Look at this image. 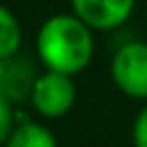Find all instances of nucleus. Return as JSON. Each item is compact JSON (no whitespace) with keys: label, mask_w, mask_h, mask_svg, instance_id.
<instances>
[{"label":"nucleus","mask_w":147,"mask_h":147,"mask_svg":"<svg viewBox=\"0 0 147 147\" xmlns=\"http://www.w3.org/2000/svg\"><path fill=\"white\" fill-rule=\"evenodd\" d=\"M21 48V23L9 7H0V60L18 55Z\"/></svg>","instance_id":"obj_7"},{"label":"nucleus","mask_w":147,"mask_h":147,"mask_svg":"<svg viewBox=\"0 0 147 147\" xmlns=\"http://www.w3.org/2000/svg\"><path fill=\"white\" fill-rule=\"evenodd\" d=\"M131 140H133V147H147V103L138 110V115L133 119Z\"/></svg>","instance_id":"obj_9"},{"label":"nucleus","mask_w":147,"mask_h":147,"mask_svg":"<svg viewBox=\"0 0 147 147\" xmlns=\"http://www.w3.org/2000/svg\"><path fill=\"white\" fill-rule=\"evenodd\" d=\"M71 11L80 16L92 30H115L124 25L136 7V0H69Z\"/></svg>","instance_id":"obj_4"},{"label":"nucleus","mask_w":147,"mask_h":147,"mask_svg":"<svg viewBox=\"0 0 147 147\" xmlns=\"http://www.w3.org/2000/svg\"><path fill=\"white\" fill-rule=\"evenodd\" d=\"M94 30L74 11L48 16L37 32L39 62L60 74L76 76L94 57Z\"/></svg>","instance_id":"obj_1"},{"label":"nucleus","mask_w":147,"mask_h":147,"mask_svg":"<svg viewBox=\"0 0 147 147\" xmlns=\"http://www.w3.org/2000/svg\"><path fill=\"white\" fill-rule=\"evenodd\" d=\"M18 122H14V101L0 94V140L5 142Z\"/></svg>","instance_id":"obj_8"},{"label":"nucleus","mask_w":147,"mask_h":147,"mask_svg":"<svg viewBox=\"0 0 147 147\" xmlns=\"http://www.w3.org/2000/svg\"><path fill=\"white\" fill-rule=\"evenodd\" d=\"M2 147H57L53 131L39 122H18L11 136L2 142Z\"/></svg>","instance_id":"obj_6"},{"label":"nucleus","mask_w":147,"mask_h":147,"mask_svg":"<svg viewBox=\"0 0 147 147\" xmlns=\"http://www.w3.org/2000/svg\"><path fill=\"white\" fill-rule=\"evenodd\" d=\"M30 103L41 117H48V119H57V117L67 115L76 103L74 76L46 69L44 74L37 76V80L32 85Z\"/></svg>","instance_id":"obj_3"},{"label":"nucleus","mask_w":147,"mask_h":147,"mask_svg":"<svg viewBox=\"0 0 147 147\" xmlns=\"http://www.w3.org/2000/svg\"><path fill=\"white\" fill-rule=\"evenodd\" d=\"M34 80H37V74L25 57L14 55V57L0 60V94L11 99L14 103L30 99Z\"/></svg>","instance_id":"obj_5"},{"label":"nucleus","mask_w":147,"mask_h":147,"mask_svg":"<svg viewBox=\"0 0 147 147\" xmlns=\"http://www.w3.org/2000/svg\"><path fill=\"white\" fill-rule=\"evenodd\" d=\"M110 76L119 92L147 101V41L122 44L113 55Z\"/></svg>","instance_id":"obj_2"}]
</instances>
